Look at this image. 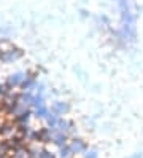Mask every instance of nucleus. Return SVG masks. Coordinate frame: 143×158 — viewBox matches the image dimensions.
Listing matches in <instances>:
<instances>
[{
  "mask_svg": "<svg viewBox=\"0 0 143 158\" xmlns=\"http://www.w3.org/2000/svg\"><path fill=\"white\" fill-rule=\"evenodd\" d=\"M24 56V51L16 46L14 43L6 50H0V62L2 64H10V62H16Z\"/></svg>",
  "mask_w": 143,
  "mask_h": 158,
  "instance_id": "f257e3e1",
  "label": "nucleus"
},
{
  "mask_svg": "<svg viewBox=\"0 0 143 158\" xmlns=\"http://www.w3.org/2000/svg\"><path fill=\"white\" fill-rule=\"evenodd\" d=\"M24 78H26V72H13V73H10V75L6 77L5 81H6L13 89H16V88H21Z\"/></svg>",
  "mask_w": 143,
  "mask_h": 158,
  "instance_id": "f03ea898",
  "label": "nucleus"
},
{
  "mask_svg": "<svg viewBox=\"0 0 143 158\" xmlns=\"http://www.w3.org/2000/svg\"><path fill=\"white\" fill-rule=\"evenodd\" d=\"M51 110L56 112L57 115H67L70 112V106H69V102H65V101H54L53 106H51Z\"/></svg>",
  "mask_w": 143,
  "mask_h": 158,
  "instance_id": "7ed1b4c3",
  "label": "nucleus"
},
{
  "mask_svg": "<svg viewBox=\"0 0 143 158\" xmlns=\"http://www.w3.org/2000/svg\"><path fill=\"white\" fill-rule=\"evenodd\" d=\"M32 101H34V91H21L19 102L24 107H32Z\"/></svg>",
  "mask_w": 143,
  "mask_h": 158,
  "instance_id": "20e7f679",
  "label": "nucleus"
},
{
  "mask_svg": "<svg viewBox=\"0 0 143 158\" xmlns=\"http://www.w3.org/2000/svg\"><path fill=\"white\" fill-rule=\"evenodd\" d=\"M45 106V96L40 94V93H34V101H32V107L37 109V107H42Z\"/></svg>",
  "mask_w": 143,
  "mask_h": 158,
  "instance_id": "39448f33",
  "label": "nucleus"
},
{
  "mask_svg": "<svg viewBox=\"0 0 143 158\" xmlns=\"http://www.w3.org/2000/svg\"><path fill=\"white\" fill-rule=\"evenodd\" d=\"M34 114H35V117L37 118H46V115L50 114V109L46 107V104L45 106H42V107H37V109H34Z\"/></svg>",
  "mask_w": 143,
  "mask_h": 158,
  "instance_id": "423d86ee",
  "label": "nucleus"
},
{
  "mask_svg": "<svg viewBox=\"0 0 143 158\" xmlns=\"http://www.w3.org/2000/svg\"><path fill=\"white\" fill-rule=\"evenodd\" d=\"M11 89H13V88L10 86V85H8L6 81H3V83H0V99H3V98H5L6 94H8V93L11 91Z\"/></svg>",
  "mask_w": 143,
  "mask_h": 158,
  "instance_id": "0eeeda50",
  "label": "nucleus"
},
{
  "mask_svg": "<svg viewBox=\"0 0 143 158\" xmlns=\"http://www.w3.org/2000/svg\"><path fill=\"white\" fill-rule=\"evenodd\" d=\"M34 91H35V93H40V94H43V93H45V85H43V83H37V86H35Z\"/></svg>",
  "mask_w": 143,
  "mask_h": 158,
  "instance_id": "6e6552de",
  "label": "nucleus"
},
{
  "mask_svg": "<svg viewBox=\"0 0 143 158\" xmlns=\"http://www.w3.org/2000/svg\"><path fill=\"white\" fill-rule=\"evenodd\" d=\"M114 2H118V0H114Z\"/></svg>",
  "mask_w": 143,
  "mask_h": 158,
  "instance_id": "1a4fd4ad",
  "label": "nucleus"
},
{
  "mask_svg": "<svg viewBox=\"0 0 143 158\" xmlns=\"http://www.w3.org/2000/svg\"><path fill=\"white\" fill-rule=\"evenodd\" d=\"M0 102H2V99H0Z\"/></svg>",
  "mask_w": 143,
  "mask_h": 158,
  "instance_id": "9d476101",
  "label": "nucleus"
}]
</instances>
